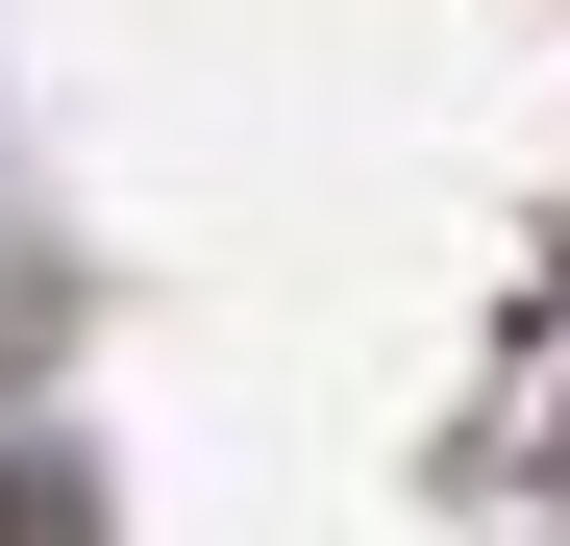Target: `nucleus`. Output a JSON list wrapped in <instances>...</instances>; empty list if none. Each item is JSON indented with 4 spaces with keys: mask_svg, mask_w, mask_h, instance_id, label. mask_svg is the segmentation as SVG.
I'll return each mask as SVG.
<instances>
[]
</instances>
